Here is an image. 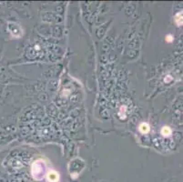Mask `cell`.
Returning a JSON list of instances; mask_svg holds the SVG:
<instances>
[{
  "label": "cell",
  "instance_id": "cell-1",
  "mask_svg": "<svg viewBox=\"0 0 183 182\" xmlns=\"http://www.w3.org/2000/svg\"><path fill=\"white\" fill-rule=\"evenodd\" d=\"M48 179L49 182H57L58 180V174L56 171H49L48 174Z\"/></svg>",
  "mask_w": 183,
  "mask_h": 182
},
{
  "label": "cell",
  "instance_id": "cell-2",
  "mask_svg": "<svg viewBox=\"0 0 183 182\" xmlns=\"http://www.w3.org/2000/svg\"><path fill=\"white\" fill-rule=\"evenodd\" d=\"M139 130L142 133H147L150 131V126L147 123H142L139 126Z\"/></svg>",
  "mask_w": 183,
  "mask_h": 182
},
{
  "label": "cell",
  "instance_id": "cell-3",
  "mask_svg": "<svg viewBox=\"0 0 183 182\" xmlns=\"http://www.w3.org/2000/svg\"><path fill=\"white\" fill-rule=\"evenodd\" d=\"M161 133H162V135H164V136H169L170 133H171V130H170V129H169L168 127H164V128L162 129V130H161Z\"/></svg>",
  "mask_w": 183,
  "mask_h": 182
},
{
  "label": "cell",
  "instance_id": "cell-4",
  "mask_svg": "<svg viewBox=\"0 0 183 182\" xmlns=\"http://www.w3.org/2000/svg\"><path fill=\"white\" fill-rule=\"evenodd\" d=\"M176 21H177V24H178L179 26L182 25V14H181V13H179V14L177 15Z\"/></svg>",
  "mask_w": 183,
  "mask_h": 182
}]
</instances>
